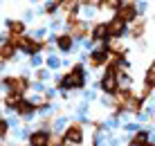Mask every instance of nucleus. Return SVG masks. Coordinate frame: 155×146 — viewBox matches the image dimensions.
<instances>
[{
  "label": "nucleus",
  "mask_w": 155,
  "mask_h": 146,
  "mask_svg": "<svg viewBox=\"0 0 155 146\" xmlns=\"http://www.w3.org/2000/svg\"><path fill=\"white\" fill-rule=\"evenodd\" d=\"M2 85H7V88L12 90V95H20V97H23V92L27 90V81L20 79V77H9V79H5Z\"/></svg>",
  "instance_id": "f257e3e1"
},
{
  "label": "nucleus",
  "mask_w": 155,
  "mask_h": 146,
  "mask_svg": "<svg viewBox=\"0 0 155 146\" xmlns=\"http://www.w3.org/2000/svg\"><path fill=\"white\" fill-rule=\"evenodd\" d=\"M133 18H135V7L121 2V7L117 9V20H121V23H130Z\"/></svg>",
  "instance_id": "f03ea898"
},
{
  "label": "nucleus",
  "mask_w": 155,
  "mask_h": 146,
  "mask_svg": "<svg viewBox=\"0 0 155 146\" xmlns=\"http://www.w3.org/2000/svg\"><path fill=\"white\" fill-rule=\"evenodd\" d=\"M101 88H104L108 95H117V77H113V74H106L104 81H101Z\"/></svg>",
  "instance_id": "7ed1b4c3"
},
{
  "label": "nucleus",
  "mask_w": 155,
  "mask_h": 146,
  "mask_svg": "<svg viewBox=\"0 0 155 146\" xmlns=\"http://www.w3.org/2000/svg\"><path fill=\"white\" fill-rule=\"evenodd\" d=\"M81 137H83L81 126H70V128H68V133H65V139H68V142H72V144H79V142H81Z\"/></svg>",
  "instance_id": "20e7f679"
},
{
  "label": "nucleus",
  "mask_w": 155,
  "mask_h": 146,
  "mask_svg": "<svg viewBox=\"0 0 155 146\" xmlns=\"http://www.w3.org/2000/svg\"><path fill=\"white\" fill-rule=\"evenodd\" d=\"M47 133L45 131H36V133H31V137H29V142L31 146H47Z\"/></svg>",
  "instance_id": "39448f33"
},
{
  "label": "nucleus",
  "mask_w": 155,
  "mask_h": 146,
  "mask_svg": "<svg viewBox=\"0 0 155 146\" xmlns=\"http://www.w3.org/2000/svg\"><path fill=\"white\" fill-rule=\"evenodd\" d=\"M14 54H16V45L12 41H5V45L0 47V56L2 58H14Z\"/></svg>",
  "instance_id": "423d86ee"
},
{
  "label": "nucleus",
  "mask_w": 155,
  "mask_h": 146,
  "mask_svg": "<svg viewBox=\"0 0 155 146\" xmlns=\"http://www.w3.org/2000/svg\"><path fill=\"white\" fill-rule=\"evenodd\" d=\"M92 36H94V41H104L106 36H108V25H106V23H99V25H94V32H92Z\"/></svg>",
  "instance_id": "0eeeda50"
},
{
  "label": "nucleus",
  "mask_w": 155,
  "mask_h": 146,
  "mask_svg": "<svg viewBox=\"0 0 155 146\" xmlns=\"http://www.w3.org/2000/svg\"><path fill=\"white\" fill-rule=\"evenodd\" d=\"M124 23H121V20H113V23L108 25V34H113V36H121L124 34Z\"/></svg>",
  "instance_id": "6e6552de"
},
{
  "label": "nucleus",
  "mask_w": 155,
  "mask_h": 146,
  "mask_svg": "<svg viewBox=\"0 0 155 146\" xmlns=\"http://www.w3.org/2000/svg\"><path fill=\"white\" fill-rule=\"evenodd\" d=\"M106 58H108V54H106V52H92L90 63H92L94 68H99V65H104V63H106Z\"/></svg>",
  "instance_id": "1a4fd4ad"
},
{
  "label": "nucleus",
  "mask_w": 155,
  "mask_h": 146,
  "mask_svg": "<svg viewBox=\"0 0 155 146\" xmlns=\"http://www.w3.org/2000/svg\"><path fill=\"white\" fill-rule=\"evenodd\" d=\"M56 43H58V47H61V50H70L72 47V36H58L56 38Z\"/></svg>",
  "instance_id": "9d476101"
},
{
  "label": "nucleus",
  "mask_w": 155,
  "mask_h": 146,
  "mask_svg": "<svg viewBox=\"0 0 155 146\" xmlns=\"http://www.w3.org/2000/svg\"><path fill=\"white\" fill-rule=\"evenodd\" d=\"M18 110V115H25V117H29L31 112H34V108H31V104H27V101H20V106L16 108Z\"/></svg>",
  "instance_id": "9b49d317"
},
{
  "label": "nucleus",
  "mask_w": 155,
  "mask_h": 146,
  "mask_svg": "<svg viewBox=\"0 0 155 146\" xmlns=\"http://www.w3.org/2000/svg\"><path fill=\"white\" fill-rule=\"evenodd\" d=\"M153 85H155V63L148 68V72H146V88L151 90Z\"/></svg>",
  "instance_id": "f8f14e48"
},
{
  "label": "nucleus",
  "mask_w": 155,
  "mask_h": 146,
  "mask_svg": "<svg viewBox=\"0 0 155 146\" xmlns=\"http://www.w3.org/2000/svg\"><path fill=\"white\" fill-rule=\"evenodd\" d=\"M25 29V23H18V20H9V32L12 34H20Z\"/></svg>",
  "instance_id": "ddd939ff"
},
{
  "label": "nucleus",
  "mask_w": 155,
  "mask_h": 146,
  "mask_svg": "<svg viewBox=\"0 0 155 146\" xmlns=\"http://www.w3.org/2000/svg\"><path fill=\"white\" fill-rule=\"evenodd\" d=\"M146 139H148V133H137V137L133 139V144H130V146H142L144 142H146Z\"/></svg>",
  "instance_id": "4468645a"
},
{
  "label": "nucleus",
  "mask_w": 155,
  "mask_h": 146,
  "mask_svg": "<svg viewBox=\"0 0 155 146\" xmlns=\"http://www.w3.org/2000/svg\"><path fill=\"white\" fill-rule=\"evenodd\" d=\"M74 34H77V38H81V36L85 34V23H77L74 25Z\"/></svg>",
  "instance_id": "2eb2a0df"
},
{
  "label": "nucleus",
  "mask_w": 155,
  "mask_h": 146,
  "mask_svg": "<svg viewBox=\"0 0 155 146\" xmlns=\"http://www.w3.org/2000/svg\"><path fill=\"white\" fill-rule=\"evenodd\" d=\"M142 32H144V23H137L133 27V36H142Z\"/></svg>",
  "instance_id": "dca6fc26"
},
{
  "label": "nucleus",
  "mask_w": 155,
  "mask_h": 146,
  "mask_svg": "<svg viewBox=\"0 0 155 146\" xmlns=\"http://www.w3.org/2000/svg\"><path fill=\"white\" fill-rule=\"evenodd\" d=\"M146 146H155V144H146Z\"/></svg>",
  "instance_id": "f3484780"
}]
</instances>
